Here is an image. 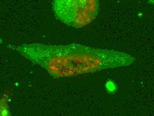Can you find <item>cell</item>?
<instances>
[{"label":"cell","instance_id":"obj_3","mask_svg":"<svg viewBox=\"0 0 154 116\" xmlns=\"http://www.w3.org/2000/svg\"><path fill=\"white\" fill-rule=\"evenodd\" d=\"M0 116H11L8 102L5 98H0Z\"/></svg>","mask_w":154,"mask_h":116},{"label":"cell","instance_id":"obj_2","mask_svg":"<svg viewBox=\"0 0 154 116\" xmlns=\"http://www.w3.org/2000/svg\"><path fill=\"white\" fill-rule=\"evenodd\" d=\"M52 6L58 20L75 28L91 24L99 12V0H53Z\"/></svg>","mask_w":154,"mask_h":116},{"label":"cell","instance_id":"obj_1","mask_svg":"<svg viewBox=\"0 0 154 116\" xmlns=\"http://www.w3.org/2000/svg\"><path fill=\"white\" fill-rule=\"evenodd\" d=\"M8 47L39 66L54 78L126 67L136 61L134 56L122 51L97 49L76 44H9Z\"/></svg>","mask_w":154,"mask_h":116}]
</instances>
